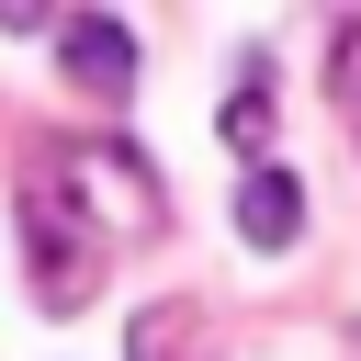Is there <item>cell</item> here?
Returning <instances> with one entry per match:
<instances>
[{
    "mask_svg": "<svg viewBox=\"0 0 361 361\" xmlns=\"http://www.w3.org/2000/svg\"><path fill=\"white\" fill-rule=\"evenodd\" d=\"M259 135H271V90L248 79V90L226 102V147H248V158H259Z\"/></svg>",
    "mask_w": 361,
    "mask_h": 361,
    "instance_id": "3",
    "label": "cell"
},
{
    "mask_svg": "<svg viewBox=\"0 0 361 361\" xmlns=\"http://www.w3.org/2000/svg\"><path fill=\"white\" fill-rule=\"evenodd\" d=\"M56 56H68V79L102 90V102L135 90V34H124L113 11H68V23H56Z\"/></svg>",
    "mask_w": 361,
    "mask_h": 361,
    "instance_id": "1",
    "label": "cell"
},
{
    "mask_svg": "<svg viewBox=\"0 0 361 361\" xmlns=\"http://www.w3.org/2000/svg\"><path fill=\"white\" fill-rule=\"evenodd\" d=\"M237 237H248V248H293V237H305V180H293L282 158H248V180H237Z\"/></svg>",
    "mask_w": 361,
    "mask_h": 361,
    "instance_id": "2",
    "label": "cell"
}]
</instances>
